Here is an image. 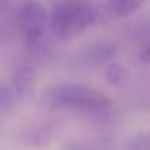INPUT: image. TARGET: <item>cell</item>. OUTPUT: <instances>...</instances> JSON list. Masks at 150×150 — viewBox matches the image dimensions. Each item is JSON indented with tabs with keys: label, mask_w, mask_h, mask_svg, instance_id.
Masks as SVG:
<instances>
[{
	"label": "cell",
	"mask_w": 150,
	"mask_h": 150,
	"mask_svg": "<svg viewBox=\"0 0 150 150\" xmlns=\"http://www.w3.org/2000/svg\"><path fill=\"white\" fill-rule=\"evenodd\" d=\"M44 100L54 109H68L84 115L106 118L112 112V100L102 91L77 83H63L47 90Z\"/></svg>",
	"instance_id": "6da1fadb"
},
{
	"label": "cell",
	"mask_w": 150,
	"mask_h": 150,
	"mask_svg": "<svg viewBox=\"0 0 150 150\" xmlns=\"http://www.w3.org/2000/svg\"><path fill=\"white\" fill-rule=\"evenodd\" d=\"M99 21V11L86 0H56L50 15L52 31L62 41L78 37Z\"/></svg>",
	"instance_id": "7a4b0ae2"
},
{
	"label": "cell",
	"mask_w": 150,
	"mask_h": 150,
	"mask_svg": "<svg viewBox=\"0 0 150 150\" xmlns=\"http://www.w3.org/2000/svg\"><path fill=\"white\" fill-rule=\"evenodd\" d=\"M47 11L38 0H25L15 9V28L22 35L27 47L43 41Z\"/></svg>",
	"instance_id": "3957f363"
},
{
	"label": "cell",
	"mask_w": 150,
	"mask_h": 150,
	"mask_svg": "<svg viewBox=\"0 0 150 150\" xmlns=\"http://www.w3.org/2000/svg\"><path fill=\"white\" fill-rule=\"evenodd\" d=\"M59 129H60V122L54 119L34 122L21 131L19 138L27 146L43 147L53 140V137L59 132Z\"/></svg>",
	"instance_id": "277c9868"
},
{
	"label": "cell",
	"mask_w": 150,
	"mask_h": 150,
	"mask_svg": "<svg viewBox=\"0 0 150 150\" xmlns=\"http://www.w3.org/2000/svg\"><path fill=\"white\" fill-rule=\"evenodd\" d=\"M118 54V46L109 41L93 43L81 53V62L87 66H96L110 62Z\"/></svg>",
	"instance_id": "5b68a950"
},
{
	"label": "cell",
	"mask_w": 150,
	"mask_h": 150,
	"mask_svg": "<svg viewBox=\"0 0 150 150\" xmlns=\"http://www.w3.org/2000/svg\"><path fill=\"white\" fill-rule=\"evenodd\" d=\"M35 81V72L30 65H21L18 66L11 80V87L15 91L18 99H27L31 96Z\"/></svg>",
	"instance_id": "8992f818"
},
{
	"label": "cell",
	"mask_w": 150,
	"mask_h": 150,
	"mask_svg": "<svg viewBox=\"0 0 150 150\" xmlns=\"http://www.w3.org/2000/svg\"><path fill=\"white\" fill-rule=\"evenodd\" d=\"M146 0H108L106 11L113 18H124L140 9Z\"/></svg>",
	"instance_id": "52a82bcc"
},
{
	"label": "cell",
	"mask_w": 150,
	"mask_h": 150,
	"mask_svg": "<svg viewBox=\"0 0 150 150\" xmlns=\"http://www.w3.org/2000/svg\"><path fill=\"white\" fill-rule=\"evenodd\" d=\"M105 77L109 81V84L122 88L128 83V69L118 62H110L105 68Z\"/></svg>",
	"instance_id": "ba28073f"
},
{
	"label": "cell",
	"mask_w": 150,
	"mask_h": 150,
	"mask_svg": "<svg viewBox=\"0 0 150 150\" xmlns=\"http://www.w3.org/2000/svg\"><path fill=\"white\" fill-rule=\"evenodd\" d=\"M16 100H18V97H16L15 91L12 90V87L0 83V112L11 110L15 106Z\"/></svg>",
	"instance_id": "9c48e42d"
},
{
	"label": "cell",
	"mask_w": 150,
	"mask_h": 150,
	"mask_svg": "<svg viewBox=\"0 0 150 150\" xmlns=\"http://www.w3.org/2000/svg\"><path fill=\"white\" fill-rule=\"evenodd\" d=\"M125 150H150V134L138 132L129 138Z\"/></svg>",
	"instance_id": "30bf717a"
},
{
	"label": "cell",
	"mask_w": 150,
	"mask_h": 150,
	"mask_svg": "<svg viewBox=\"0 0 150 150\" xmlns=\"http://www.w3.org/2000/svg\"><path fill=\"white\" fill-rule=\"evenodd\" d=\"M63 150H90V149H88L87 146L78 143V141H69V143L65 144Z\"/></svg>",
	"instance_id": "8fae6325"
},
{
	"label": "cell",
	"mask_w": 150,
	"mask_h": 150,
	"mask_svg": "<svg viewBox=\"0 0 150 150\" xmlns=\"http://www.w3.org/2000/svg\"><path fill=\"white\" fill-rule=\"evenodd\" d=\"M138 60L143 62V63H150V43L140 52L138 54Z\"/></svg>",
	"instance_id": "7c38bea8"
}]
</instances>
